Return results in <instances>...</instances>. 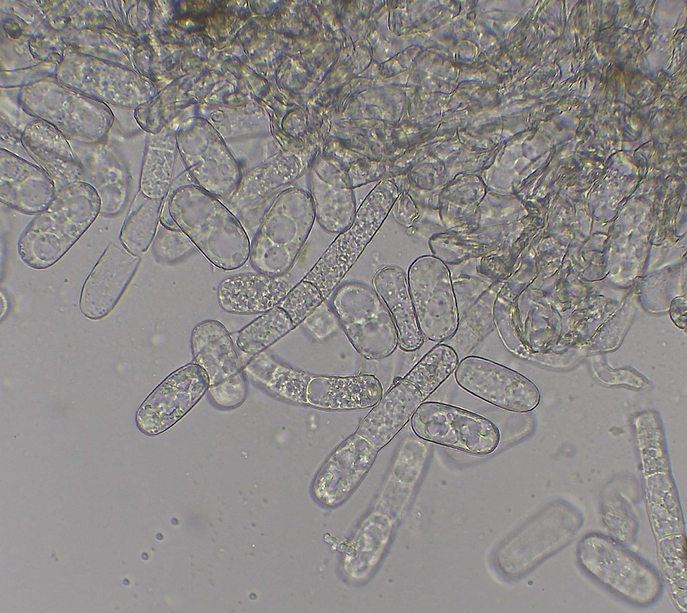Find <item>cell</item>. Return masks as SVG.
I'll list each match as a JSON object with an SVG mask.
<instances>
[{
  "label": "cell",
  "mask_w": 687,
  "mask_h": 613,
  "mask_svg": "<svg viewBox=\"0 0 687 613\" xmlns=\"http://www.w3.org/2000/svg\"><path fill=\"white\" fill-rule=\"evenodd\" d=\"M160 222L179 229L215 266L232 270L249 259L251 241L221 200L196 185L188 172L175 177L162 204Z\"/></svg>",
  "instance_id": "cell-1"
},
{
  "label": "cell",
  "mask_w": 687,
  "mask_h": 613,
  "mask_svg": "<svg viewBox=\"0 0 687 613\" xmlns=\"http://www.w3.org/2000/svg\"><path fill=\"white\" fill-rule=\"evenodd\" d=\"M100 214V200L85 182L57 191L50 204L22 231L19 255L27 266L43 270L58 262Z\"/></svg>",
  "instance_id": "cell-2"
},
{
  "label": "cell",
  "mask_w": 687,
  "mask_h": 613,
  "mask_svg": "<svg viewBox=\"0 0 687 613\" xmlns=\"http://www.w3.org/2000/svg\"><path fill=\"white\" fill-rule=\"evenodd\" d=\"M315 220L308 192L284 189L264 214L251 241L252 267L269 276H285L303 251Z\"/></svg>",
  "instance_id": "cell-3"
},
{
  "label": "cell",
  "mask_w": 687,
  "mask_h": 613,
  "mask_svg": "<svg viewBox=\"0 0 687 613\" xmlns=\"http://www.w3.org/2000/svg\"><path fill=\"white\" fill-rule=\"evenodd\" d=\"M398 196L396 184L385 178L365 196L351 226L338 234L302 279L314 284L326 301L371 242Z\"/></svg>",
  "instance_id": "cell-4"
},
{
  "label": "cell",
  "mask_w": 687,
  "mask_h": 613,
  "mask_svg": "<svg viewBox=\"0 0 687 613\" xmlns=\"http://www.w3.org/2000/svg\"><path fill=\"white\" fill-rule=\"evenodd\" d=\"M330 305L347 338L368 360L391 355L398 345L397 329L385 304L368 285L348 281L335 290Z\"/></svg>",
  "instance_id": "cell-5"
},
{
  "label": "cell",
  "mask_w": 687,
  "mask_h": 613,
  "mask_svg": "<svg viewBox=\"0 0 687 613\" xmlns=\"http://www.w3.org/2000/svg\"><path fill=\"white\" fill-rule=\"evenodd\" d=\"M407 284L424 339L441 343L459 327V310L448 268L440 259L422 256L410 265Z\"/></svg>",
  "instance_id": "cell-6"
},
{
  "label": "cell",
  "mask_w": 687,
  "mask_h": 613,
  "mask_svg": "<svg viewBox=\"0 0 687 613\" xmlns=\"http://www.w3.org/2000/svg\"><path fill=\"white\" fill-rule=\"evenodd\" d=\"M411 426L423 440L474 455L492 453L500 441L498 428L488 419L440 402H422Z\"/></svg>",
  "instance_id": "cell-7"
},
{
  "label": "cell",
  "mask_w": 687,
  "mask_h": 613,
  "mask_svg": "<svg viewBox=\"0 0 687 613\" xmlns=\"http://www.w3.org/2000/svg\"><path fill=\"white\" fill-rule=\"evenodd\" d=\"M193 362L205 372L208 393L218 406L231 408L245 399L247 386L242 363L226 327L216 320L198 323L192 329Z\"/></svg>",
  "instance_id": "cell-8"
},
{
  "label": "cell",
  "mask_w": 687,
  "mask_h": 613,
  "mask_svg": "<svg viewBox=\"0 0 687 613\" xmlns=\"http://www.w3.org/2000/svg\"><path fill=\"white\" fill-rule=\"evenodd\" d=\"M455 379L468 393L508 411L530 412L540 401L537 387L526 376L480 356L462 359L455 370Z\"/></svg>",
  "instance_id": "cell-9"
},
{
  "label": "cell",
  "mask_w": 687,
  "mask_h": 613,
  "mask_svg": "<svg viewBox=\"0 0 687 613\" xmlns=\"http://www.w3.org/2000/svg\"><path fill=\"white\" fill-rule=\"evenodd\" d=\"M209 388L204 370L195 363L177 369L161 382L139 408L136 422L147 435L165 432L201 399Z\"/></svg>",
  "instance_id": "cell-10"
},
{
  "label": "cell",
  "mask_w": 687,
  "mask_h": 613,
  "mask_svg": "<svg viewBox=\"0 0 687 613\" xmlns=\"http://www.w3.org/2000/svg\"><path fill=\"white\" fill-rule=\"evenodd\" d=\"M306 170L287 161H269L242 175L234 193L222 200L237 217L249 240L254 239L261 221L282 188Z\"/></svg>",
  "instance_id": "cell-11"
},
{
  "label": "cell",
  "mask_w": 687,
  "mask_h": 613,
  "mask_svg": "<svg viewBox=\"0 0 687 613\" xmlns=\"http://www.w3.org/2000/svg\"><path fill=\"white\" fill-rule=\"evenodd\" d=\"M187 129L181 135L185 170L195 184L221 200L236 190L243 173L238 163L210 135Z\"/></svg>",
  "instance_id": "cell-12"
},
{
  "label": "cell",
  "mask_w": 687,
  "mask_h": 613,
  "mask_svg": "<svg viewBox=\"0 0 687 613\" xmlns=\"http://www.w3.org/2000/svg\"><path fill=\"white\" fill-rule=\"evenodd\" d=\"M141 262L125 247L110 242L82 286L80 310L89 319L107 316L115 307Z\"/></svg>",
  "instance_id": "cell-13"
},
{
  "label": "cell",
  "mask_w": 687,
  "mask_h": 613,
  "mask_svg": "<svg viewBox=\"0 0 687 613\" xmlns=\"http://www.w3.org/2000/svg\"><path fill=\"white\" fill-rule=\"evenodd\" d=\"M308 185L319 226L336 234L348 229L357 210L348 170L338 163L319 159L308 170Z\"/></svg>",
  "instance_id": "cell-14"
},
{
  "label": "cell",
  "mask_w": 687,
  "mask_h": 613,
  "mask_svg": "<svg viewBox=\"0 0 687 613\" xmlns=\"http://www.w3.org/2000/svg\"><path fill=\"white\" fill-rule=\"evenodd\" d=\"M379 449L355 432L330 455L314 483L315 496L326 502H338L360 483L375 461Z\"/></svg>",
  "instance_id": "cell-15"
},
{
  "label": "cell",
  "mask_w": 687,
  "mask_h": 613,
  "mask_svg": "<svg viewBox=\"0 0 687 613\" xmlns=\"http://www.w3.org/2000/svg\"><path fill=\"white\" fill-rule=\"evenodd\" d=\"M56 192L53 181L42 168L1 151V203L22 213L36 215L50 204Z\"/></svg>",
  "instance_id": "cell-16"
},
{
  "label": "cell",
  "mask_w": 687,
  "mask_h": 613,
  "mask_svg": "<svg viewBox=\"0 0 687 613\" xmlns=\"http://www.w3.org/2000/svg\"><path fill=\"white\" fill-rule=\"evenodd\" d=\"M382 394V385L374 375L312 374L306 388L305 404L328 410L363 409L374 406Z\"/></svg>",
  "instance_id": "cell-17"
},
{
  "label": "cell",
  "mask_w": 687,
  "mask_h": 613,
  "mask_svg": "<svg viewBox=\"0 0 687 613\" xmlns=\"http://www.w3.org/2000/svg\"><path fill=\"white\" fill-rule=\"evenodd\" d=\"M423 402L418 389L403 378H396L392 388L361 421L356 431L380 450L406 425Z\"/></svg>",
  "instance_id": "cell-18"
},
{
  "label": "cell",
  "mask_w": 687,
  "mask_h": 613,
  "mask_svg": "<svg viewBox=\"0 0 687 613\" xmlns=\"http://www.w3.org/2000/svg\"><path fill=\"white\" fill-rule=\"evenodd\" d=\"M291 288L285 276L245 273L222 281L217 297L221 308L227 312L262 314L278 306Z\"/></svg>",
  "instance_id": "cell-19"
},
{
  "label": "cell",
  "mask_w": 687,
  "mask_h": 613,
  "mask_svg": "<svg viewBox=\"0 0 687 613\" xmlns=\"http://www.w3.org/2000/svg\"><path fill=\"white\" fill-rule=\"evenodd\" d=\"M372 284L395 323L398 346L405 351L418 349L424 343L405 272L396 266H386L374 274Z\"/></svg>",
  "instance_id": "cell-20"
},
{
  "label": "cell",
  "mask_w": 687,
  "mask_h": 613,
  "mask_svg": "<svg viewBox=\"0 0 687 613\" xmlns=\"http://www.w3.org/2000/svg\"><path fill=\"white\" fill-rule=\"evenodd\" d=\"M24 139L34 161L51 178L57 191L83 182L85 170L80 159L56 132L34 124L26 129Z\"/></svg>",
  "instance_id": "cell-21"
},
{
  "label": "cell",
  "mask_w": 687,
  "mask_h": 613,
  "mask_svg": "<svg viewBox=\"0 0 687 613\" xmlns=\"http://www.w3.org/2000/svg\"><path fill=\"white\" fill-rule=\"evenodd\" d=\"M80 161L85 170L83 182L91 185L100 198V214L105 217L120 215L131 192L127 167L106 150L87 155Z\"/></svg>",
  "instance_id": "cell-22"
},
{
  "label": "cell",
  "mask_w": 687,
  "mask_h": 613,
  "mask_svg": "<svg viewBox=\"0 0 687 613\" xmlns=\"http://www.w3.org/2000/svg\"><path fill=\"white\" fill-rule=\"evenodd\" d=\"M243 369L253 380L278 397L303 404L312 374L284 365L264 351L251 358Z\"/></svg>",
  "instance_id": "cell-23"
},
{
  "label": "cell",
  "mask_w": 687,
  "mask_h": 613,
  "mask_svg": "<svg viewBox=\"0 0 687 613\" xmlns=\"http://www.w3.org/2000/svg\"><path fill=\"white\" fill-rule=\"evenodd\" d=\"M164 200H154L139 191L133 198L122 227L120 240L135 255L146 252L156 235Z\"/></svg>",
  "instance_id": "cell-24"
},
{
  "label": "cell",
  "mask_w": 687,
  "mask_h": 613,
  "mask_svg": "<svg viewBox=\"0 0 687 613\" xmlns=\"http://www.w3.org/2000/svg\"><path fill=\"white\" fill-rule=\"evenodd\" d=\"M295 327L288 314L276 306L243 327L236 338V346L250 358L264 351Z\"/></svg>",
  "instance_id": "cell-25"
},
{
  "label": "cell",
  "mask_w": 687,
  "mask_h": 613,
  "mask_svg": "<svg viewBox=\"0 0 687 613\" xmlns=\"http://www.w3.org/2000/svg\"><path fill=\"white\" fill-rule=\"evenodd\" d=\"M458 362L455 349L439 343L425 354L403 379L414 385L425 401L455 371Z\"/></svg>",
  "instance_id": "cell-26"
},
{
  "label": "cell",
  "mask_w": 687,
  "mask_h": 613,
  "mask_svg": "<svg viewBox=\"0 0 687 613\" xmlns=\"http://www.w3.org/2000/svg\"><path fill=\"white\" fill-rule=\"evenodd\" d=\"M173 152L153 143L143 161L139 191L146 197L164 200L175 178Z\"/></svg>",
  "instance_id": "cell-27"
},
{
  "label": "cell",
  "mask_w": 687,
  "mask_h": 613,
  "mask_svg": "<svg viewBox=\"0 0 687 613\" xmlns=\"http://www.w3.org/2000/svg\"><path fill=\"white\" fill-rule=\"evenodd\" d=\"M151 249L157 262L174 264L190 257L197 248L181 229L171 228L160 222Z\"/></svg>",
  "instance_id": "cell-28"
},
{
  "label": "cell",
  "mask_w": 687,
  "mask_h": 613,
  "mask_svg": "<svg viewBox=\"0 0 687 613\" xmlns=\"http://www.w3.org/2000/svg\"><path fill=\"white\" fill-rule=\"evenodd\" d=\"M325 301L319 289L312 283L302 279L291 288L278 304L296 327Z\"/></svg>",
  "instance_id": "cell-29"
},
{
  "label": "cell",
  "mask_w": 687,
  "mask_h": 613,
  "mask_svg": "<svg viewBox=\"0 0 687 613\" xmlns=\"http://www.w3.org/2000/svg\"><path fill=\"white\" fill-rule=\"evenodd\" d=\"M317 340H322L337 329L339 322L331 305L324 301L302 323Z\"/></svg>",
  "instance_id": "cell-30"
}]
</instances>
